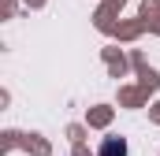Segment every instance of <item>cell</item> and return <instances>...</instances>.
Listing matches in <instances>:
<instances>
[{
  "mask_svg": "<svg viewBox=\"0 0 160 156\" xmlns=\"http://www.w3.org/2000/svg\"><path fill=\"white\" fill-rule=\"evenodd\" d=\"M97 153L101 156H127V141H123V138H104Z\"/></svg>",
  "mask_w": 160,
  "mask_h": 156,
  "instance_id": "obj_1",
  "label": "cell"
}]
</instances>
